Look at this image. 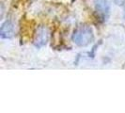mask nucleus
<instances>
[{
	"label": "nucleus",
	"instance_id": "nucleus-1",
	"mask_svg": "<svg viewBox=\"0 0 125 113\" xmlns=\"http://www.w3.org/2000/svg\"><path fill=\"white\" fill-rule=\"evenodd\" d=\"M93 39L94 35L92 29L87 25L78 26L72 36L73 42L78 46H87L93 41Z\"/></svg>",
	"mask_w": 125,
	"mask_h": 113
},
{
	"label": "nucleus",
	"instance_id": "nucleus-2",
	"mask_svg": "<svg viewBox=\"0 0 125 113\" xmlns=\"http://www.w3.org/2000/svg\"><path fill=\"white\" fill-rule=\"evenodd\" d=\"M95 10L98 13V16L103 22L106 21L109 17L110 5L108 0H96L95 1Z\"/></svg>",
	"mask_w": 125,
	"mask_h": 113
},
{
	"label": "nucleus",
	"instance_id": "nucleus-3",
	"mask_svg": "<svg viewBox=\"0 0 125 113\" xmlns=\"http://www.w3.org/2000/svg\"><path fill=\"white\" fill-rule=\"evenodd\" d=\"M49 39V31L45 26H40L38 28L35 39H34V45L37 48H41L47 44Z\"/></svg>",
	"mask_w": 125,
	"mask_h": 113
},
{
	"label": "nucleus",
	"instance_id": "nucleus-4",
	"mask_svg": "<svg viewBox=\"0 0 125 113\" xmlns=\"http://www.w3.org/2000/svg\"><path fill=\"white\" fill-rule=\"evenodd\" d=\"M14 35V25L11 21H6L0 30V36L2 39H10Z\"/></svg>",
	"mask_w": 125,
	"mask_h": 113
},
{
	"label": "nucleus",
	"instance_id": "nucleus-5",
	"mask_svg": "<svg viewBox=\"0 0 125 113\" xmlns=\"http://www.w3.org/2000/svg\"><path fill=\"white\" fill-rule=\"evenodd\" d=\"M117 3L119 5H122L124 7V17H125V0H119V1H117Z\"/></svg>",
	"mask_w": 125,
	"mask_h": 113
}]
</instances>
